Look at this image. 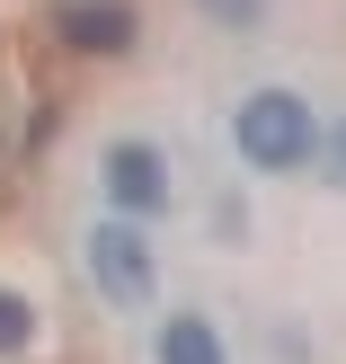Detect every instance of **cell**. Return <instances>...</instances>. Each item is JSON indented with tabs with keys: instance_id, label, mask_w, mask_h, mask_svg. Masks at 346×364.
Wrapping results in <instances>:
<instances>
[{
	"instance_id": "6da1fadb",
	"label": "cell",
	"mask_w": 346,
	"mask_h": 364,
	"mask_svg": "<svg viewBox=\"0 0 346 364\" xmlns=\"http://www.w3.org/2000/svg\"><path fill=\"white\" fill-rule=\"evenodd\" d=\"M231 151L258 178H302L311 151H320V107L302 98V89H284V80L249 89V98L231 107Z\"/></svg>"
},
{
	"instance_id": "7a4b0ae2",
	"label": "cell",
	"mask_w": 346,
	"mask_h": 364,
	"mask_svg": "<svg viewBox=\"0 0 346 364\" xmlns=\"http://www.w3.org/2000/svg\"><path fill=\"white\" fill-rule=\"evenodd\" d=\"M80 267L116 311H151L160 302V249H151V223H134V213H98L80 231Z\"/></svg>"
},
{
	"instance_id": "3957f363",
	"label": "cell",
	"mask_w": 346,
	"mask_h": 364,
	"mask_svg": "<svg viewBox=\"0 0 346 364\" xmlns=\"http://www.w3.org/2000/svg\"><path fill=\"white\" fill-rule=\"evenodd\" d=\"M98 196L107 213H134V223H160V213L178 205V178H169V151L142 134H116L98 151Z\"/></svg>"
},
{
	"instance_id": "277c9868",
	"label": "cell",
	"mask_w": 346,
	"mask_h": 364,
	"mask_svg": "<svg viewBox=\"0 0 346 364\" xmlns=\"http://www.w3.org/2000/svg\"><path fill=\"white\" fill-rule=\"evenodd\" d=\"M53 36H63L71 53H124L134 45V0H63V9H53Z\"/></svg>"
},
{
	"instance_id": "5b68a950",
	"label": "cell",
	"mask_w": 346,
	"mask_h": 364,
	"mask_svg": "<svg viewBox=\"0 0 346 364\" xmlns=\"http://www.w3.org/2000/svg\"><path fill=\"white\" fill-rule=\"evenodd\" d=\"M151 364H231V338L213 311H169L151 329Z\"/></svg>"
},
{
	"instance_id": "8992f818",
	"label": "cell",
	"mask_w": 346,
	"mask_h": 364,
	"mask_svg": "<svg viewBox=\"0 0 346 364\" xmlns=\"http://www.w3.org/2000/svg\"><path fill=\"white\" fill-rule=\"evenodd\" d=\"M27 347H36V302L0 284V355H27Z\"/></svg>"
},
{
	"instance_id": "52a82bcc",
	"label": "cell",
	"mask_w": 346,
	"mask_h": 364,
	"mask_svg": "<svg viewBox=\"0 0 346 364\" xmlns=\"http://www.w3.org/2000/svg\"><path fill=\"white\" fill-rule=\"evenodd\" d=\"M311 169L329 178V187H346V116H320V151H311Z\"/></svg>"
},
{
	"instance_id": "ba28073f",
	"label": "cell",
	"mask_w": 346,
	"mask_h": 364,
	"mask_svg": "<svg viewBox=\"0 0 346 364\" xmlns=\"http://www.w3.org/2000/svg\"><path fill=\"white\" fill-rule=\"evenodd\" d=\"M205 18H222L231 36H249V27H266V0H195Z\"/></svg>"
}]
</instances>
